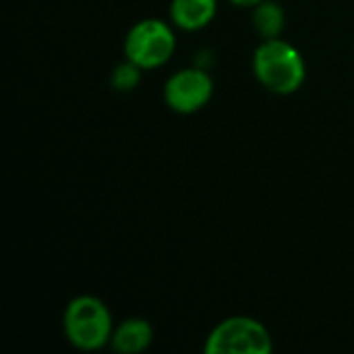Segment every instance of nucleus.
<instances>
[{
	"label": "nucleus",
	"mask_w": 354,
	"mask_h": 354,
	"mask_svg": "<svg viewBox=\"0 0 354 354\" xmlns=\"http://www.w3.org/2000/svg\"><path fill=\"white\" fill-rule=\"evenodd\" d=\"M253 73L266 91L274 95H292L307 79V64L297 46L282 37H274L263 39L255 48Z\"/></svg>",
	"instance_id": "1"
},
{
	"label": "nucleus",
	"mask_w": 354,
	"mask_h": 354,
	"mask_svg": "<svg viewBox=\"0 0 354 354\" xmlns=\"http://www.w3.org/2000/svg\"><path fill=\"white\" fill-rule=\"evenodd\" d=\"M62 332L77 351L93 353L110 346L114 332L112 315L106 303L93 295H79L68 301L62 315Z\"/></svg>",
	"instance_id": "2"
},
{
	"label": "nucleus",
	"mask_w": 354,
	"mask_h": 354,
	"mask_svg": "<svg viewBox=\"0 0 354 354\" xmlns=\"http://www.w3.org/2000/svg\"><path fill=\"white\" fill-rule=\"evenodd\" d=\"M176 50V35L170 23L149 17L137 21L124 35V58L143 71L164 66Z\"/></svg>",
	"instance_id": "3"
},
{
	"label": "nucleus",
	"mask_w": 354,
	"mask_h": 354,
	"mask_svg": "<svg viewBox=\"0 0 354 354\" xmlns=\"http://www.w3.org/2000/svg\"><path fill=\"white\" fill-rule=\"evenodd\" d=\"M203 351L207 354H270L274 342L261 322L249 315H232L207 334Z\"/></svg>",
	"instance_id": "4"
},
{
	"label": "nucleus",
	"mask_w": 354,
	"mask_h": 354,
	"mask_svg": "<svg viewBox=\"0 0 354 354\" xmlns=\"http://www.w3.org/2000/svg\"><path fill=\"white\" fill-rule=\"evenodd\" d=\"M214 95V79L207 71L189 66L172 73L164 83V102L176 114L203 110Z\"/></svg>",
	"instance_id": "5"
},
{
	"label": "nucleus",
	"mask_w": 354,
	"mask_h": 354,
	"mask_svg": "<svg viewBox=\"0 0 354 354\" xmlns=\"http://www.w3.org/2000/svg\"><path fill=\"white\" fill-rule=\"evenodd\" d=\"M153 342V328L143 317H129L114 326L110 348L120 354H139Z\"/></svg>",
	"instance_id": "6"
},
{
	"label": "nucleus",
	"mask_w": 354,
	"mask_h": 354,
	"mask_svg": "<svg viewBox=\"0 0 354 354\" xmlns=\"http://www.w3.org/2000/svg\"><path fill=\"white\" fill-rule=\"evenodd\" d=\"M218 15V0H172L170 23L183 31L205 29Z\"/></svg>",
	"instance_id": "7"
},
{
	"label": "nucleus",
	"mask_w": 354,
	"mask_h": 354,
	"mask_svg": "<svg viewBox=\"0 0 354 354\" xmlns=\"http://www.w3.org/2000/svg\"><path fill=\"white\" fill-rule=\"evenodd\" d=\"M286 25L284 8L274 0H263L253 6V27L261 35V39L280 37Z\"/></svg>",
	"instance_id": "8"
},
{
	"label": "nucleus",
	"mask_w": 354,
	"mask_h": 354,
	"mask_svg": "<svg viewBox=\"0 0 354 354\" xmlns=\"http://www.w3.org/2000/svg\"><path fill=\"white\" fill-rule=\"evenodd\" d=\"M141 71L135 62L127 60L120 62L118 66H114V71L110 73V85L112 89L120 91V93H129L133 91L139 83H141Z\"/></svg>",
	"instance_id": "9"
},
{
	"label": "nucleus",
	"mask_w": 354,
	"mask_h": 354,
	"mask_svg": "<svg viewBox=\"0 0 354 354\" xmlns=\"http://www.w3.org/2000/svg\"><path fill=\"white\" fill-rule=\"evenodd\" d=\"M228 2H232V4L239 6V8H253V6H257L259 2H263V0H228Z\"/></svg>",
	"instance_id": "10"
}]
</instances>
